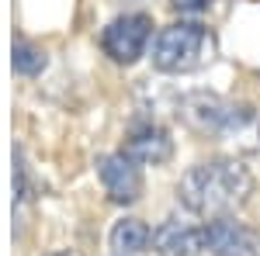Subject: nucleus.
I'll return each instance as SVG.
<instances>
[{
	"label": "nucleus",
	"instance_id": "obj_1",
	"mask_svg": "<svg viewBox=\"0 0 260 256\" xmlns=\"http://www.w3.org/2000/svg\"><path fill=\"white\" fill-rule=\"evenodd\" d=\"M250 191H253V177L243 163H236V159H208V163L191 166L180 177L177 197L187 211L219 218L225 211H233L236 204H243L250 197Z\"/></svg>",
	"mask_w": 260,
	"mask_h": 256
},
{
	"label": "nucleus",
	"instance_id": "obj_2",
	"mask_svg": "<svg viewBox=\"0 0 260 256\" xmlns=\"http://www.w3.org/2000/svg\"><path fill=\"white\" fill-rule=\"evenodd\" d=\"M215 42L208 28L198 21H177L167 24L153 42V66L160 73H191L212 59Z\"/></svg>",
	"mask_w": 260,
	"mask_h": 256
},
{
	"label": "nucleus",
	"instance_id": "obj_3",
	"mask_svg": "<svg viewBox=\"0 0 260 256\" xmlns=\"http://www.w3.org/2000/svg\"><path fill=\"white\" fill-rule=\"evenodd\" d=\"M149 35H153V21H149V14H121V18H115L108 28H104L101 49H104V56H111L115 62L132 66V62L146 52Z\"/></svg>",
	"mask_w": 260,
	"mask_h": 256
},
{
	"label": "nucleus",
	"instance_id": "obj_4",
	"mask_svg": "<svg viewBox=\"0 0 260 256\" xmlns=\"http://www.w3.org/2000/svg\"><path fill=\"white\" fill-rule=\"evenodd\" d=\"M184 118L201 132H229V128H243L250 121V107L246 104H225L212 94H194V97L184 100Z\"/></svg>",
	"mask_w": 260,
	"mask_h": 256
},
{
	"label": "nucleus",
	"instance_id": "obj_5",
	"mask_svg": "<svg viewBox=\"0 0 260 256\" xmlns=\"http://www.w3.org/2000/svg\"><path fill=\"white\" fill-rule=\"evenodd\" d=\"M98 177H101V184H104V194L111 197L115 204H132V201H139V194H142L139 166L125 156V153L101 156L98 159Z\"/></svg>",
	"mask_w": 260,
	"mask_h": 256
},
{
	"label": "nucleus",
	"instance_id": "obj_6",
	"mask_svg": "<svg viewBox=\"0 0 260 256\" xmlns=\"http://www.w3.org/2000/svg\"><path fill=\"white\" fill-rule=\"evenodd\" d=\"M205 249L212 256H257V242L250 236V229L219 215L205 225Z\"/></svg>",
	"mask_w": 260,
	"mask_h": 256
},
{
	"label": "nucleus",
	"instance_id": "obj_7",
	"mask_svg": "<svg viewBox=\"0 0 260 256\" xmlns=\"http://www.w3.org/2000/svg\"><path fill=\"white\" fill-rule=\"evenodd\" d=\"M125 156L132 163H142V166H160L174 156V138L167 135V128L160 125H142L132 135L125 138Z\"/></svg>",
	"mask_w": 260,
	"mask_h": 256
},
{
	"label": "nucleus",
	"instance_id": "obj_8",
	"mask_svg": "<svg viewBox=\"0 0 260 256\" xmlns=\"http://www.w3.org/2000/svg\"><path fill=\"white\" fill-rule=\"evenodd\" d=\"M201 246H205V229L180 218H167L153 232V249L160 256H194Z\"/></svg>",
	"mask_w": 260,
	"mask_h": 256
},
{
	"label": "nucleus",
	"instance_id": "obj_9",
	"mask_svg": "<svg viewBox=\"0 0 260 256\" xmlns=\"http://www.w3.org/2000/svg\"><path fill=\"white\" fill-rule=\"evenodd\" d=\"M153 246V229L139 218H121L111 229V249L115 256H139Z\"/></svg>",
	"mask_w": 260,
	"mask_h": 256
},
{
	"label": "nucleus",
	"instance_id": "obj_10",
	"mask_svg": "<svg viewBox=\"0 0 260 256\" xmlns=\"http://www.w3.org/2000/svg\"><path fill=\"white\" fill-rule=\"evenodd\" d=\"M11 62H14V73H21V77H35V73L45 69V52L35 49V45H28V42H14Z\"/></svg>",
	"mask_w": 260,
	"mask_h": 256
},
{
	"label": "nucleus",
	"instance_id": "obj_11",
	"mask_svg": "<svg viewBox=\"0 0 260 256\" xmlns=\"http://www.w3.org/2000/svg\"><path fill=\"white\" fill-rule=\"evenodd\" d=\"M177 11H184V14H201V11H208L212 7V0H170Z\"/></svg>",
	"mask_w": 260,
	"mask_h": 256
},
{
	"label": "nucleus",
	"instance_id": "obj_12",
	"mask_svg": "<svg viewBox=\"0 0 260 256\" xmlns=\"http://www.w3.org/2000/svg\"><path fill=\"white\" fill-rule=\"evenodd\" d=\"M56 256H83V253H77V249H62V253H56Z\"/></svg>",
	"mask_w": 260,
	"mask_h": 256
}]
</instances>
